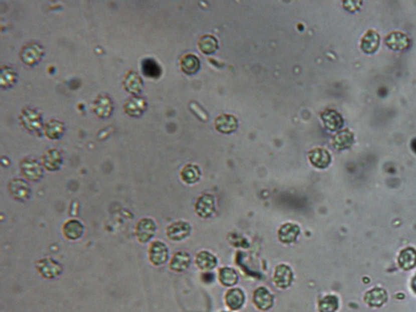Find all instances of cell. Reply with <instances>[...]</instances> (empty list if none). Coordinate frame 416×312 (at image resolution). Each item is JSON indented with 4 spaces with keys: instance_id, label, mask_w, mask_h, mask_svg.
<instances>
[{
    "instance_id": "6da1fadb",
    "label": "cell",
    "mask_w": 416,
    "mask_h": 312,
    "mask_svg": "<svg viewBox=\"0 0 416 312\" xmlns=\"http://www.w3.org/2000/svg\"><path fill=\"white\" fill-rule=\"evenodd\" d=\"M157 225L154 220L144 217L139 221L136 227V237L139 242L145 244L151 241L156 234Z\"/></svg>"
},
{
    "instance_id": "7a4b0ae2",
    "label": "cell",
    "mask_w": 416,
    "mask_h": 312,
    "mask_svg": "<svg viewBox=\"0 0 416 312\" xmlns=\"http://www.w3.org/2000/svg\"><path fill=\"white\" fill-rule=\"evenodd\" d=\"M37 270L40 275L48 279L60 276L63 271L61 265L51 257L41 259L37 263Z\"/></svg>"
},
{
    "instance_id": "3957f363",
    "label": "cell",
    "mask_w": 416,
    "mask_h": 312,
    "mask_svg": "<svg viewBox=\"0 0 416 312\" xmlns=\"http://www.w3.org/2000/svg\"><path fill=\"white\" fill-rule=\"evenodd\" d=\"M149 261L154 266H162L168 259V249L165 244L160 241L152 242L149 250Z\"/></svg>"
},
{
    "instance_id": "277c9868",
    "label": "cell",
    "mask_w": 416,
    "mask_h": 312,
    "mask_svg": "<svg viewBox=\"0 0 416 312\" xmlns=\"http://www.w3.org/2000/svg\"><path fill=\"white\" fill-rule=\"evenodd\" d=\"M21 172L25 178L34 182L39 180L43 175L41 166L33 159H25L21 163Z\"/></svg>"
},
{
    "instance_id": "5b68a950",
    "label": "cell",
    "mask_w": 416,
    "mask_h": 312,
    "mask_svg": "<svg viewBox=\"0 0 416 312\" xmlns=\"http://www.w3.org/2000/svg\"><path fill=\"white\" fill-rule=\"evenodd\" d=\"M191 227L184 222H173L167 228L168 238L173 241H181L188 237L190 233Z\"/></svg>"
},
{
    "instance_id": "8992f818",
    "label": "cell",
    "mask_w": 416,
    "mask_h": 312,
    "mask_svg": "<svg viewBox=\"0 0 416 312\" xmlns=\"http://www.w3.org/2000/svg\"><path fill=\"white\" fill-rule=\"evenodd\" d=\"M63 232L67 239L76 241L83 236L84 226L78 220H68L63 226Z\"/></svg>"
},
{
    "instance_id": "52a82bcc",
    "label": "cell",
    "mask_w": 416,
    "mask_h": 312,
    "mask_svg": "<svg viewBox=\"0 0 416 312\" xmlns=\"http://www.w3.org/2000/svg\"><path fill=\"white\" fill-rule=\"evenodd\" d=\"M10 191L13 197L20 201H26L30 195V188L26 182L21 179H15L10 183Z\"/></svg>"
},
{
    "instance_id": "ba28073f",
    "label": "cell",
    "mask_w": 416,
    "mask_h": 312,
    "mask_svg": "<svg viewBox=\"0 0 416 312\" xmlns=\"http://www.w3.org/2000/svg\"><path fill=\"white\" fill-rule=\"evenodd\" d=\"M321 117L326 128L331 131H336L343 126V118L333 110H326L321 114Z\"/></svg>"
},
{
    "instance_id": "9c48e42d",
    "label": "cell",
    "mask_w": 416,
    "mask_h": 312,
    "mask_svg": "<svg viewBox=\"0 0 416 312\" xmlns=\"http://www.w3.org/2000/svg\"><path fill=\"white\" fill-rule=\"evenodd\" d=\"M385 44L394 50H403L409 46V39L403 33L393 32L387 36Z\"/></svg>"
},
{
    "instance_id": "30bf717a",
    "label": "cell",
    "mask_w": 416,
    "mask_h": 312,
    "mask_svg": "<svg viewBox=\"0 0 416 312\" xmlns=\"http://www.w3.org/2000/svg\"><path fill=\"white\" fill-rule=\"evenodd\" d=\"M43 54L41 48L37 44H30L25 46L21 53V58L25 64L33 65L39 61Z\"/></svg>"
},
{
    "instance_id": "8fae6325",
    "label": "cell",
    "mask_w": 416,
    "mask_h": 312,
    "mask_svg": "<svg viewBox=\"0 0 416 312\" xmlns=\"http://www.w3.org/2000/svg\"><path fill=\"white\" fill-rule=\"evenodd\" d=\"M43 164L49 171H56L61 166V154L56 149L49 150L43 157Z\"/></svg>"
},
{
    "instance_id": "7c38bea8",
    "label": "cell",
    "mask_w": 416,
    "mask_h": 312,
    "mask_svg": "<svg viewBox=\"0 0 416 312\" xmlns=\"http://www.w3.org/2000/svg\"><path fill=\"white\" fill-rule=\"evenodd\" d=\"M312 164L319 169H325L331 163V156L328 151L322 148H316L309 154Z\"/></svg>"
},
{
    "instance_id": "4fadbf2b",
    "label": "cell",
    "mask_w": 416,
    "mask_h": 312,
    "mask_svg": "<svg viewBox=\"0 0 416 312\" xmlns=\"http://www.w3.org/2000/svg\"><path fill=\"white\" fill-rule=\"evenodd\" d=\"M216 128L223 133L233 132L237 127V121L231 115H221L216 119Z\"/></svg>"
},
{
    "instance_id": "5bb4252c",
    "label": "cell",
    "mask_w": 416,
    "mask_h": 312,
    "mask_svg": "<svg viewBox=\"0 0 416 312\" xmlns=\"http://www.w3.org/2000/svg\"><path fill=\"white\" fill-rule=\"evenodd\" d=\"M380 45V36L377 33L370 30L366 33L361 41V49L366 54H373Z\"/></svg>"
},
{
    "instance_id": "9a60e30c",
    "label": "cell",
    "mask_w": 416,
    "mask_h": 312,
    "mask_svg": "<svg viewBox=\"0 0 416 312\" xmlns=\"http://www.w3.org/2000/svg\"><path fill=\"white\" fill-rule=\"evenodd\" d=\"M254 301L260 310H268L272 305V295L265 288H259L254 295Z\"/></svg>"
},
{
    "instance_id": "2e32d148",
    "label": "cell",
    "mask_w": 416,
    "mask_h": 312,
    "mask_svg": "<svg viewBox=\"0 0 416 312\" xmlns=\"http://www.w3.org/2000/svg\"><path fill=\"white\" fill-rule=\"evenodd\" d=\"M365 302L370 306H380L387 300L385 290L380 288H375L365 294Z\"/></svg>"
},
{
    "instance_id": "e0dca14e",
    "label": "cell",
    "mask_w": 416,
    "mask_h": 312,
    "mask_svg": "<svg viewBox=\"0 0 416 312\" xmlns=\"http://www.w3.org/2000/svg\"><path fill=\"white\" fill-rule=\"evenodd\" d=\"M125 111L127 114L131 116H139L144 112L146 108V102L144 98H129L126 102L124 106Z\"/></svg>"
},
{
    "instance_id": "ac0fdd59",
    "label": "cell",
    "mask_w": 416,
    "mask_h": 312,
    "mask_svg": "<svg viewBox=\"0 0 416 312\" xmlns=\"http://www.w3.org/2000/svg\"><path fill=\"white\" fill-rule=\"evenodd\" d=\"M399 264L400 267L404 270H409L414 267L416 265L415 250L409 247L402 251L399 254Z\"/></svg>"
},
{
    "instance_id": "d6986e66",
    "label": "cell",
    "mask_w": 416,
    "mask_h": 312,
    "mask_svg": "<svg viewBox=\"0 0 416 312\" xmlns=\"http://www.w3.org/2000/svg\"><path fill=\"white\" fill-rule=\"evenodd\" d=\"M144 86L140 76L135 72H129L124 80L126 90L131 93H138Z\"/></svg>"
},
{
    "instance_id": "ffe728a7",
    "label": "cell",
    "mask_w": 416,
    "mask_h": 312,
    "mask_svg": "<svg viewBox=\"0 0 416 312\" xmlns=\"http://www.w3.org/2000/svg\"><path fill=\"white\" fill-rule=\"evenodd\" d=\"M353 141H354V136H353L352 132L348 130H344L342 132H338L334 137L333 145L336 148L342 150V149L350 147L352 145Z\"/></svg>"
},
{
    "instance_id": "44dd1931",
    "label": "cell",
    "mask_w": 416,
    "mask_h": 312,
    "mask_svg": "<svg viewBox=\"0 0 416 312\" xmlns=\"http://www.w3.org/2000/svg\"><path fill=\"white\" fill-rule=\"evenodd\" d=\"M190 265V256L186 252H178L173 256L171 261L170 267L175 271H183L188 269Z\"/></svg>"
},
{
    "instance_id": "7402d4cb",
    "label": "cell",
    "mask_w": 416,
    "mask_h": 312,
    "mask_svg": "<svg viewBox=\"0 0 416 312\" xmlns=\"http://www.w3.org/2000/svg\"><path fill=\"white\" fill-rule=\"evenodd\" d=\"M226 304L231 310H238L244 303V294L239 289L229 290L226 296Z\"/></svg>"
},
{
    "instance_id": "603a6c76",
    "label": "cell",
    "mask_w": 416,
    "mask_h": 312,
    "mask_svg": "<svg viewBox=\"0 0 416 312\" xmlns=\"http://www.w3.org/2000/svg\"><path fill=\"white\" fill-rule=\"evenodd\" d=\"M292 279V271L288 266H278V269L275 270V281L279 287L284 288L288 286L291 284Z\"/></svg>"
},
{
    "instance_id": "cb8c5ba5",
    "label": "cell",
    "mask_w": 416,
    "mask_h": 312,
    "mask_svg": "<svg viewBox=\"0 0 416 312\" xmlns=\"http://www.w3.org/2000/svg\"><path fill=\"white\" fill-rule=\"evenodd\" d=\"M181 68L188 74L197 73L200 68V62L193 54H188L181 60Z\"/></svg>"
},
{
    "instance_id": "d4e9b609",
    "label": "cell",
    "mask_w": 416,
    "mask_h": 312,
    "mask_svg": "<svg viewBox=\"0 0 416 312\" xmlns=\"http://www.w3.org/2000/svg\"><path fill=\"white\" fill-rule=\"evenodd\" d=\"M143 71L147 77L153 78H159L162 73V69L159 64L152 59H146L143 61Z\"/></svg>"
},
{
    "instance_id": "484cf974",
    "label": "cell",
    "mask_w": 416,
    "mask_h": 312,
    "mask_svg": "<svg viewBox=\"0 0 416 312\" xmlns=\"http://www.w3.org/2000/svg\"><path fill=\"white\" fill-rule=\"evenodd\" d=\"M112 104L109 98L100 97L94 104V112L101 117H106L111 113Z\"/></svg>"
},
{
    "instance_id": "4316f807",
    "label": "cell",
    "mask_w": 416,
    "mask_h": 312,
    "mask_svg": "<svg viewBox=\"0 0 416 312\" xmlns=\"http://www.w3.org/2000/svg\"><path fill=\"white\" fill-rule=\"evenodd\" d=\"M199 49L206 54H213L217 49V41L214 37L205 35L200 39Z\"/></svg>"
},
{
    "instance_id": "83f0119b",
    "label": "cell",
    "mask_w": 416,
    "mask_h": 312,
    "mask_svg": "<svg viewBox=\"0 0 416 312\" xmlns=\"http://www.w3.org/2000/svg\"><path fill=\"white\" fill-rule=\"evenodd\" d=\"M182 178L187 183H193L197 182L199 178L200 172L197 167L193 165H188L186 166L182 171Z\"/></svg>"
},
{
    "instance_id": "f1b7e54d",
    "label": "cell",
    "mask_w": 416,
    "mask_h": 312,
    "mask_svg": "<svg viewBox=\"0 0 416 312\" xmlns=\"http://www.w3.org/2000/svg\"><path fill=\"white\" fill-rule=\"evenodd\" d=\"M338 308V300L334 295H328L321 300L319 305L321 312H336Z\"/></svg>"
},
{
    "instance_id": "f546056e",
    "label": "cell",
    "mask_w": 416,
    "mask_h": 312,
    "mask_svg": "<svg viewBox=\"0 0 416 312\" xmlns=\"http://www.w3.org/2000/svg\"><path fill=\"white\" fill-rule=\"evenodd\" d=\"M298 232H299V230H298V227L297 226L287 225L281 230V239L283 240V242H292L297 237Z\"/></svg>"
},
{
    "instance_id": "4dcf8cb0",
    "label": "cell",
    "mask_w": 416,
    "mask_h": 312,
    "mask_svg": "<svg viewBox=\"0 0 416 312\" xmlns=\"http://www.w3.org/2000/svg\"><path fill=\"white\" fill-rule=\"evenodd\" d=\"M64 127L61 122L52 121L46 125L45 132L47 136L52 139H56L62 134Z\"/></svg>"
},
{
    "instance_id": "1f68e13d",
    "label": "cell",
    "mask_w": 416,
    "mask_h": 312,
    "mask_svg": "<svg viewBox=\"0 0 416 312\" xmlns=\"http://www.w3.org/2000/svg\"><path fill=\"white\" fill-rule=\"evenodd\" d=\"M197 265L202 269L213 268L216 265V260L211 254L207 252H202L197 256Z\"/></svg>"
},
{
    "instance_id": "d6a6232c",
    "label": "cell",
    "mask_w": 416,
    "mask_h": 312,
    "mask_svg": "<svg viewBox=\"0 0 416 312\" xmlns=\"http://www.w3.org/2000/svg\"><path fill=\"white\" fill-rule=\"evenodd\" d=\"M220 279L225 285H233L236 282L237 276L232 269L225 268L221 271Z\"/></svg>"
},
{
    "instance_id": "836d02e7",
    "label": "cell",
    "mask_w": 416,
    "mask_h": 312,
    "mask_svg": "<svg viewBox=\"0 0 416 312\" xmlns=\"http://www.w3.org/2000/svg\"><path fill=\"white\" fill-rule=\"evenodd\" d=\"M15 74L12 69L6 68L4 69L1 73V84L5 87L12 84L13 82L15 80Z\"/></svg>"
},
{
    "instance_id": "e575fe53",
    "label": "cell",
    "mask_w": 416,
    "mask_h": 312,
    "mask_svg": "<svg viewBox=\"0 0 416 312\" xmlns=\"http://www.w3.org/2000/svg\"><path fill=\"white\" fill-rule=\"evenodd\" d=\"M411 287L414 292L416 293V275L414 276V277L413 278V280H412Z\"/></svg>"
},
{
    "instance_id": "d590c367",
    "label": "cell",
    "mask_w": 416,
    "mask_h": 312,
    "mask_svg": "<svg viewBox=\"0 0 416 312\" xmlns=\"http://www.w3.org/2000/svg\"><path fill=\"white\" fill-rule=\"evenodd\" d=\"M412 148L416 152V140H414V141L412 142Z\"/></svg>"
}]
</instances>
